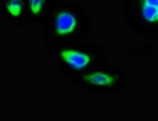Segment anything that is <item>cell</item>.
I'll list each match as a JSON object with an SVG mask.
<instances>
[{"label":"cell","instance_id":"cell-4","mask_svg":"<svg viewBox=\"0 0 158 121\" xmlns=\"http://www.w3.org/2000/svg\"><path fill=\"white\" fill-rule=\"evenodd\" d=\"M71 84L89 94H121L127 87V72L121 67L102 64L78 75Z\"/></svg>","mask_w":158,"mask_h":121},{"label":"cell","instance_id":"cell-1","mask_svg":"<svg viewBox=\"0 0 158 121\" xmlns=\"http://www.w3.org/2000/svg\"><path fill=\"white\" fill-rule=\"evenodd\" d=\"M46 54L58 74L72 81L78 75L92 67L107 64V49L102 45L89 43L86 40L75 43H52L45 45Z\"/></svg>","mask_w":158,"mask_h":121},{"label":"cell","instance_id":"cell-6","mask_svg":"<svg viewBox=\"0 0 158 121\" xmlns=\"http://www.w3.org/2000/svg\"><path fill=\"white\" fill-rule=\"evenodd\" d=\"M61 0H26L28 5V17H29V25L35 26L40 25L43 26L49 17L55 11L57 5Z\"/></svg>","mask_w":158,"mask_h":121},{"label":"cell","instance_id":"cell-3","mask_svg":"<svg viewBox=\"0 0 158 121\" xmlns=\"http://www.w3.org/2000/svg\"><path fill=\"white\" fill-rule=\"evenodd\" d=\"M127 29L146 40H158V0H121Z\"/></svg>","mask_w":158,"mask_h":121},{"label":"cell","instance_id":"cell-5","mask_svg":"<svg viewBox=\"0 0 158 121\" xmlns=\"http://www.w3.org/2000/svg\"><path fill=\"white\" fill-rule=\"evenodd\" d=\"M2 17L14 28H28V5L26 0H0Z\"/></svg>","mask_w":158,"mask_h":121},{"label":"cell","instance_id":"cell-2","mask_svg":"<svg viewBox=\"0 0 158 121\" xmlns=\"http://www.w3.org/2000/svg\"><path fill=\"white\" fill-rule=\"evenodd\" d=\"M92 20L89 11L77 2L61 0L49 20L42 26L45 45L52 43H75L89 37Z\"/></svg>","mask_w":158,"mask_h":121}]
</instances>
